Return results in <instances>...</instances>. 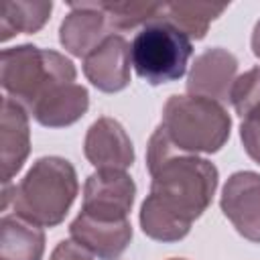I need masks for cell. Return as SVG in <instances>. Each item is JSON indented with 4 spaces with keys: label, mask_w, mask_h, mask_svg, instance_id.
Returning a JSON list of instances; mask_svg holds the SVG:
<instances>
[{
    "label": "cell",
    "mask_w": 260,
    "mask_h": 260,
    "mask_svg": "<svg viewBox=\"0 0 260 260\" xmlns=\"http://www.w3.org/2000/svg\"><path fill=\"white\" fill-rule=\"evenodd\" d=\"M252 51H254V55L260 59V20L256 22L254 32H252Z\"/></svg>",
    "instance_id": "44dd1931"
},
{
    "label": "cell",
    "mask_w": 260,
    "mask_h": 260,
    "mask_svg": "<svg viewBox=\"0 0 260 260\" xmlns=\"http://www.w3.org/2000/svg\"><path fill=\"white\" fill-rule=\"evenodd\" d=\"M130 65L128 41L122 35H112L83 59V73L93 87L114 93L130 83Z\"/></svg>",
    "instance_id": "8fae6325"
},
{
    "label": "cell",
    "mask_w": 260,
    "mask_h": 260,
    "mask_svg": "<svg viewBox=\"0 0 260 260\" xmlns=\"http://www.w3.org/2000/svg\"><path fill=\"white\" fill-rule=\"evenodd\" d=\"M69 14L59 26V41L75 57H87L108 37L116 35L95 2H71Z\"/></svg>",
    "instance_id": "9c48e42d"
},
{
    "label": "cell",
    "mask_w": 260,
    "mask_h": 260,
    "mask_svg": "<svg viewBox=\"0 0 260 260\" xmlns=\"http://www.w3.org/2000/svg\"><path fill=\"white\" fill-rule=\"evenodd\" d=\"M146 167L152 181L140 207V228L152 240L179 242L209 207L217 189V169L197 154L175 150L160 128L148 140Z\"/></svg>",
    "instance_id": "6da1fadb"
},
{
    "label": "cell",
    "mask_w": 260,
    "mask_h": 260,
    "mask_svg": "<svg viewBox=\"0 0 260 260\" xmlns=\"http://www.w3.org/2000/svg\"><path fill=\"white\" fill-rule=\"evenodd\" d=\"M98 8L106 14L114 30H130L144 26L160 16L162 4L154 2H95Z\"/></svg>",
    "instance_id": "e0dca14e"
},
{
    "label": "cell",
    "mask_w": 260,
    "mask_h": 260,
    "mask_svg": "<svg viewBox=\"0 0 260 260\" xmlns=\"http://www.w3.org/2000/svg\"><path fill=\"white\" fill-rule=\"evenodd\" d=\"M51 260H93V254H89L75 240H63L53 250Z\"/></svg>",
    "instance_id": "ffe728a7"
},
{
    "label": "cell",
    "mask_w": 260,
    "mask_h": 260,
    "mask_svg": "<svg viewBox=\"0 0 260 260\" xmlns=\"http://www.w3.org/2000/svg\"><path fill=\"white\" fill-rule=\"evenodd\" d=\"M160 132L171 146L185 154L217 152L230 138L228 110L207 98L171 95L162 108Z\"/></svg>",
    "instance_id": "277c9868"
},
{
    "label": "cell",
    "mask_w": 260,
    "mask_h": 260,
    "mask_svg": "<svg viewBox=\"0 0 260 260\" xmlns=\"http://www.w3.org/2000/svg\"><path fill=\"white\" fill-rule=\"evenodd\" d=\"M0 144H2V183L22 169L30 152V130L28 112L10 98H2V122H0Z\"/></svg>",
    "instance_id": "4fadbf2b"
},
{
    "label": "cell",
    "mask_w": 260,
    "mask_h": 260,
    "mask_svg": "<svg viewBox=\"0 0 260 260\" xmlns=\"http://www.w3.org/2000/svg\"><path fill=\"white\" fill-rule=\"evenodd\" d=\"M171 260H185V258H171Z\"/></svg>",
    "instance_id": "7402d4cb"
},
{
    "label": "cell",
    "mask_w": 260,
    "mask_h": 260,
    "mask_svg": "<svg viewBox=\"0 0 260 260\" xmlns=\"http://www.w3.org/2000/svg\"><path fill=\"white\" fill-rule=\"evenodd\" d=\"M85 158L100 171H126L134 162L132 140L126 134L124 126L114 118H98L83 142Z\"/></svg>",
    "instance_id": "30bf717a"
},
{
    "label": "cell",
    "mask_w": 260,
    "mask_h": 260,
    "mask_svg": "<svg viewBox=\"0 0 260 260\" xmlns=\"http://www.w3.org/2000/svg\"><path fill=\"white\" fill-rule=\"evenodd\" d=\"M191 55V39L162 18L144 24L130 43L132 67L138 77L150 85H160L183 77Z\"/></svg>",
    "instance_id": "5b68a950"
},
{
    "label": "cell",
    "mask_w": 260,
    "mask_h": 260,
    "mask_svg": "<svg viewBox=\"0 0 260 260\" xmlns=\"http://www.w3.org/2000/svg\"><path fill=\"white\" fill-rule=\"evenodd\" d=\"M228 6L225 4H203V2H173L162 4L160 16L179 30H183L191 41L203 39L211 20H215Z\"/></svg>",
    "instance_id": "2e32d148"
},
{
    "label": "cell",
    "mask_w": 260,
    "mask_h": 260,
    "mask_svg": "<svg viewBox=\"0 0 260 260\" xmlns=\"http://www.w3.org/2000/svg\"><path fill=\"white\" fill-rule=\"evenodd\" d=\"M240 138H242V144H244V150L248 152V156L260 165V104L254 106L242 118Z\"/></svg>",
    "instance_id": "d6986e66"
},
{
    "label": "cell",
    "mask_w": 260,
    "mask_h": 260,
    "mask_svg": "<svg viewBox=\"0 0 260 260\" xmlns=\"http://www.w3.org/2000/svg\"><path fill=\"white\" fill-rule=\"evenodd\" d=\"M230 102L240 118H244L254 106L260 104V67H254L236 79Z\"/></svg>",
    "instance_id": "ac0fdd59"
},
{
    "label": "cell",
    "mask_w": 260,
    "mask_h": 260,
    "mask_svg": "<svg viewBox=\"0 0 260 260\" xmlns=\"http://www.w3.org/2000/svg\"><path fill=\"white\" fill-rule=\"evenodd\" d=\"M238 75V59L221 47L203 51L191 65L187 91L197 98H207L217 104L230 102L232 87Z\"/></svg>",
    "instance_id": "ba28073f"
},
{
    "label": "cell",
    "mask_w": 260,
    "mask_h": 260,
    "mask_svg": "<svg viewBox=\"0 0 260 260\" xmlns=\"http://www.w3.org/2000/svg\"><path fill=\"white\" fill-rule=\"evenodd\" d=\"M223 215L236 232L250 242L260 244V175L252 171L234 173L221 189L219 199Z\"/></svg>",
    "instance_id": "52a82bcc"
},
{
    "label": "cell",
    "mask_w": 260,
    "mask_h": 260,
    "mask_svg": "<svg viewBox=\"0 0 260 260\" xmlns=\"http://www.w3.org/2000/svg\"><path fill=\"white\" fill-rule=\"evenodd\" d=\"M45 234L16 215H4L0 225V260H41Z\"/></svg>",
    "instance_id": "5bb4252c"
},
{
    "label": "cell",
    "mask_w": 260,
    "mask_h": 260,
    "mask_svg": "<svg viewBox=\"0 0 260 260\" xmlns=\"http://www.w3.org/2000/svg\"><path fill=\"white\" fill-rule=\"evenodd\" d=\"M134 195L136 185L126 171L100 169L85 181L81 213L102 221H124L132 209Z\"/></svg>",
    "instance_id": "8992f818"
},
{
    "label": "cell",
    "mask_w": 260,
    "mask_h": 260,
    "mask_svg": "<svg viewBox=\"0 0 260 260\" xmlns=\"http://www.w3.org/2000/svg\"><path fill=\"white\" fill-rule=\"evenodd\" d=\"M77 191L73 165L61 156H43L12 191L4 185L2 207L6 209L12 203L16 217L39 228H53L65 219Z\"/></svg>",
    "instance_id": "3957f363"
},
{
    "label": "cell",
    "mask_w": 260,
    "mask_h": 260,
    "mask_svg": "<svg viewBox=\"0 0 260 260\" xmlns=\"http://www.w3.org/2000/svg\"><path fill=\"white\" fill-rule=\"evenodd\" d=\"M0 69L4 95L20 104L41 126H71L87 112L89 93L75 83V65L53 49L8 47L2 51Z\"/></svg>",
    "instance_id": "7a4b0ae2"
},
{
    "label": "cell",
    "mask_w": 260,
    "mask_h": 260,
    "mask_svg": "<svg viewBox=\"0 0 260 260\" xmlns=\"http://www.w3.org/2000/svg\"><path fill=\"white\" fill-rule=\"evenodd\" d=\"M71 240L100 260H118L132 240V225L124 221H102L79 213L69 225Z\"/></svg>",
    "instance_id": "7c38bea8"
},
{
    "label": "cell",
    "mask_w": 260,
    "mask_h": 260,
    "mask_svg": "<svg viewBox=\"0 0 260 260\" xmlns=\"http://www.w3.org/2000/svg\"><path fill=\"white\" fill-rule=\"evenodd\" d=\"M53 10V2L47 0H35V2H22V0H8L2 2L0 12V41L6 43L14 35L20 32H37L47 20Z\"/></svg>",
    "instance_id": "9a60e30c"
}]
</instances>
